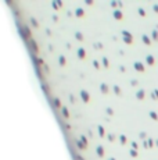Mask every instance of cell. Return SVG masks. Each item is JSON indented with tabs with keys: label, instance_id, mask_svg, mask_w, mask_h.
Instances as JSON below:
<instances>
[{
	"label": "cell",
	"instance_id": "obj_22",
	"mask_svg": "<svg viewBox=\"0 0 158 160\" xmlns=\"http://www.w3.org/2000/svg\"><path fill=\"white\" fill-rule=\"evenodd\" d=\"M151 97L154 100L158 99V89H152V91H151Z\"/></svg>",
	"mask_w": 158,
	"mask_h": 160
},
{
	"label": "cell",
	"instance_id": "obj_39",
	"mask_svg": "<svg viewBox=\"0 0 158 160\" xmlns=\"http://www.w3.org/2000/svg\"><path fill=\"white\" fill-rule=\"evenodd\" d=\"M137 148H139V145H137L136 142H132V149H134V150H137Z\"/></svg>",
	"mask_w": 158,
	"mask_h": 160
},
{
	"label": "cell",
	"instance_id": "obj_16",
	"mask_svg": "<svg viewBox=\"0 0 158 160\" xmlns=\"http://www.w3.org/2000/svg\"><path fill=\"white\" fill-rule=\"evenodd\" d=\"M61 113H63V117L64 118H68L69 117V112L67 107H61Z\"/></svg>",
	"mask_w": 158,
	"mask_h": 160
},
{
	"label": "cell",
	"instance_id": "obj_21",
	"mask_svg": "<svg viewBox=\"0 0 158 160\" xmlns=\"http://www.w3.org/2000/svg\"><path fill=\"white\" fill-rule=\"evenodd\" d=\"M29 43H31V47L33 49V51L36 53V51H38V45H36V42H35L33 39H31V40H29Z\"/></svg>",
	"mask_w": 158,
	"mask_h": 160
},
{
	"label": "cell",
	"instance_id": "obj_42",
	"mask_svg": "<svg viewBox=\"0 0 158 160\" xmlns=\"http://www.w3.org/2000/svg\"><path fill=\"white\" fill-rule=\"evenodd\" d=\"M116 6H118V2H115V0L111 2V7H116Z\"/></svg>",
	"mask_w": 158,
	"mask_h": 160
},
{
	"label": "cell",
	"instance_id": "obj_36",
	"mask_svg": "<svg viewBox=\"0 0 158 160\" xmlns=\"http://www.w3.org/2000/svg\"><path fill=\"white\" fill-rule=\"evenodd\" d=\"M137 84H139V81H137V79H132V81H130V85H132V86H136Z\"/></svg>",
	"mask_w": 158,
	"mask_h": 160
},
{
	"label": "cell",
	"instance_id": "obj_48",
	"mask_svg": "<svg viewBox=\"0 0 158 160\" xmlns=\"http://www.w3.org/2000/svg\"><path fill=\"white\" fill-rule=\"evenodd\" d=\"M46 33H47V35H51V31L47 28V29H46Z\"/></svg>",
	"mask_w": 158,
	"mask_h": 160
},
{
	"label": "cell",
	"instance_id": "obj_34",
	"mask_svg": "<svg viewBox=\"0 0 158 160\" xmlns=\"http://www.w3.org/2000/svg\"><path fill=\"white\" fill-rule=\"evenodd\" d=\"M137 11H139V14H140L141 17H144V15H146V11H144V10L141 9V7H139V10H137Z\"/></svg>",
	"mask_w": 158,
	"mask_h": 160
},
{
	"label": "cell",
	"instance_id": "obj_37",
	"mask_svg": "<svg viewBox=\"0 0 158 160\" xmlns=\"http://www.w3.org/2000/svg\"><path fill=\"white\" fill-rule=\"evenodd\" d=\"M103 47V43H94V49H101Z\"/></svg>",
	"mask_w": 158,
	"mask_h": 160
},
{
	"label": "cell",
	"instance_id": "obj_2",
	"mask_svg": "<svg viewBox=\"0 0 158 160\" xmlns=\"http://www.w3.org/2000/svg\"><path fill=\"white\" fill-rule=\"evenodd\" d=\"M21 36L24 39H31V29L27 27V25H22V29H21Z\"/></svg>",
	"mask_w": 158,
	"mask_h": 160
},
{
	"label": "cell",
	"instance_id": "obj_44",
	"mask_svg": "<svg viewBox=\"0 0 158 160\" xmlns=\"http://www.w3.org/2000/svg\"><path fill=\"white\" fill-rule=\"evenodd\" d=\"M42 88H43V89H45V91H46V92H47V91H49V86H47V85H42Z\"/></svg>",
	"mask_w": 158,
	"mask_h": 160
},
{
	"label": "cell",
	"instance_id": "obj_47",
	"mask_svg": "<svg viewBox=\"0 0 158 160\" xmlns=\"http://www.w3.org/2000/svg\"><path fill=\"white\" fill-rule=\"evenodd\" d=\"M118 6H119L121 9H122V7H123V3H122V2H118Z\"/></svg>",
	"mask_w": 158,
	"mask_h": 160
},
{
	"label": "cell",
	"instance_id": "obj_32",
	"mask_svg": "<svg viewBox=\"0 0 158 160\" xmlns=\"http://www.w3.org/2000/svg\"><path fill=\"white\" fill-rule=\"evenodd\" d=\"M105 113H107L108 116H112L114 114V110L111 109V107H107V109H105Z\"/></svg>",
	"mask_w": 158,
	"mask_h": 160
},
{
	"label": "cell",
	"instance_id": "obj_6",
	"mask_svg": "<svg viewBox=\"0 0 158 160\" xmlns=\"http://www.w3.org/2000/svg\"><path fill=\"white\" fill-rule=\"evenodd\" d=\"M144 97H146V92H144V89H139V91L136 92V99L144 100Z\"/></svg>",
	"mask_w": 158,
	"mask_h": 160
},
{
	"label": "cell",
	"instance_id": "obj_50",
	"mask_svg": "<svg viewBox=\"0 0 158 160\" xmlns=\"http://www.w3.org/2000/svg\"><path fill=\"white\" fill-rule=\"evenodd\" d=\"M108 160H115V159H114V157H110V159H108Z\"/></svg>",
	"mask_w": 158,
	"mask_h": 160
},
{
	"label": "cell",
	"instance_id": "obj_31",
	"mask_svg": "<svg viewBox=\"0 0 158 160\" xmlns=\"http://www.w3.org/2000/svg\"><path fill=\"white\" fill-rule=\"evenodd\" d=\"M129 154H130L132 157H137V150H134V149H130V152H129Z\"/></svg>",
	"mask_w": 158,
	"mask_h": 160
},
{
	"label": "cell",
	"instance_id": "obj_10",
	"mask_svg": "<svg viewBox=\"0 0 158 160\" xmlns=\"http://www.w3.org/2000/svg\"><path fill=\"white\" fill-rule=\"evenodd\" d=\"M100 91H101L103 93H108V91H110V88H108V85H107V84L101 82V84H100Z\"/></svg>",
	"mask_w": 158,
	"mask_h": 160
},
{
	"label": "cell",
	"instance_id": "obj_8",
	"mask_svg": "<svg viewBox=\"0 0 158 160\" xmlns=\"http://www.w3.org/2000/svg\"><path fill=\"white\" fill-rule=\"evenodd\" d=\"M51 6H53V9L58 10L61 6H63V2H61V0H53V2H51Z\"/></svg>",
	"mask_w": 158,
	"mask_h": 160
},
{
	"label": "cell",
	"instance_id": "obj_43",
	"mask_svg": "<svg viewBox=\"0 0 158 160\" xmlns=\"http://www.w3.org/2000/svg\"><path fill=\"white\" fill-rule=\"evenodd\" d=\"M152 9H154V11H155V13H158V3H157V4H154V6H152Z\"/></svg>",
	"mask_w": 158,
	"mask_h": 160
},
{
	"label": "cell",
	"instance_id": "obj_46",
	"mask_svg": "<svg viewBox=\"0 0 158 160\" xmlns=\"http://www.w3.org/2000/svg\"><path fill=\"white\" fill-rule=\"evenodd\" d=\"M119 71H122V73H125V67H123V66H121V67H119Z\"/></svg>",
	"mask_w": 158,
	"mask_h": 160
},
{
	"label": "cell",
	"instance_id": "obj_7",
	"mask_svg": "<svg viewBox=\"0 0 158 160\" xmlns=\"http://www.w3.org/2000/svg\"><path fill=\"white\" fill-rule=\"evenodd\" d=\"M146 63L148 64V66H154V64H155L154 56H152V55H148V56H147V57H146Z\"/></svg>",
	"mask_w": 158,
	"mask_h": 160
},
{
	"label": "cell",
	"instance_id": "obj_38",
	"mask_svg": "<svg viewBox=\"0 0 158 160\" xmlns=\"http://www.w3.org/2000/svg\"><path fill=\"white\" fill-rule=\"evenodd\" d=\"M143 148L150 149V146H148V142H147V139H146V141H143Z\"/></svg>",
	"mask_w": 158,
	"mask_h": 160
},
{
	"label": "cell",
	"instance_id": "obj_18",
	"mask_svg": "<svg viewBox=\"0 0 158 160\" xmlns=\"http://www.w3.org/2000/svg\"><path fill=\"white\" fill-rule=\"evenodd\" d=\"M151 39L155 40V42H158V29H154L151 32Z\"/></svg>",
	"mask_w": 158,
	"mask_h": 160
},
{
	"label": "cell",
	"instance_id": "obj_19",
	"mask_svg": "<svg viewBox=\"0 0 158 160\" xmlns=\"http://www.w3.org/2000/svg\"><path fill=\"white\" fill-rule=\"evenodd\" d=\"M97 131H98V135H100V136H104L105 135V130H104V127H103V125H98Z\"/></svg>",
	"mask_w": 158,
	"mask_h": 160
},
{
	"label": "cell",
	"instance_id": "obj_24",
	"mask_svg": "<svg viewBox=\"0 0 158 160\" xmlns=\"http://www.w3.org/2000/svg\"><path fill=\"white\" fill-rule=\"evenodd\" d=\"M148 116H150V118H152V120H155V121L158 120V114H157L155 112H150Z\"/></svg>",
	"mask_w": 158,
	"mask_h": 160
},
{
	"label": "cell",
	"instance_id": "obj_11",
	"mask_svg": "<svg viewBox=\"0 0 158 160\" xmlns=\"http://www.w3.org/2000/svg\"><path fill=\"white\" fill-rule=\"evenodd\" d=\"M96 153H97L100 157H103V156H104V148H103L101 145H98L97 148H96Z\"/></svg>",
	"mask_w": 158,
	"mask_h": 160
},
{
	"label": "cell",
	"instance_id": "obj_49",
	"mask_svg": "<svg viewBox=\"0 0 158 160\" xmlns=\"http://www.w3.org/2000/svg\"><path fill=\"white\" fill-rule=\"evenodd\" d=\"M155 146L158 148V139H155Z\"/></svg>",
	"mask_w": 158,
	"mask_h": 160
},
{
	"label": "cell",
	"instance_id": "obj_30",
	"mask_svg": "<svg viewBox=\"0 0 158 160\" xmlns=\"http://www.w3.org/2000/svg\"><path fill=\"white\" fill-rule=\"evenodd\" d=\"M146 136H147V134L144 132V131H141V132L139 134V138H140V139H143V141H146Z\"/></svg>",
	"mask_w": 158,
	"mask_h": 160
},
{
	"label": "cell",
	"instance_id": "obj_14",
	"mask_svg": "<svg viewBox=\"0 0 158 160\" xmlns=\"http://www.w3.org/2000/svg\"><path fill=\"white\" fill-rule=\"evenodd\" d=\"M76 146H78V149H81V150H85V149H86V145H85L81 139H78L76 141Z\"/></svg>",
	"mask_w": 158,
	"mask_h": 160
},
{
	"label": "cell",
	"instance_id": "obj_15",
	"mask_svg": "<svg viewBox=\"0 0 158 160\" xmlns=\"http://www.w3.org/2000/svg\"><path fill=\"white\" fill-rule=\"evenodd\" d=\"M112 91H114V93L118 95V96H119V95H122V91H121V88L118 86V85H114V86H112Z\"/></svg>",
	"mask_w": 158,
	"mask_h": 160
},
{
	"label": "cell",
	"instance_id": "obj_4",
	"mask_svg": "<svg viewBox=\"0 0 158 160\" xmlns=\"http://www.w3.org/2000/svg\"><path fill=\"white\" fill-rule=\"evenodd\" d=\"M133 68L136 70V71H139V73H144V64L141 63V61H134Z\"/></svg>",
	"mask_w": 158,
	"mask_h": 160
},
{
	"label": "cell",
	"instance_id": "obj_27",
	"mask_svg": "<svg viewBox=\"0 0 158 160\" xmlns=\"http://www.w3.org/2000/svg\"><path fill=\"white\" fill-rule=\"evenodd\" d=\"M31 24H32V25H33V27H35V28H38V27H39V22L36 21V18H33V17H32V18H31Z\"/></svg>",
	"mask_w": 158,
	"mask_h": 160
},
{
	"label": "cell",
	"instance_id": "obj_3",
	"mask_svg": "<svg viewBox=\"0 0 158 160\" xmlns=\"http://www.w3.org/2000/svg\"><path fill=\"white\" fill-rule=\"evenodd\" d=\"M79 95H81V99L83 100L85 103H89L90 102V95L87 91H85V89H82L81 92H79Z\"/></svg>",
	"mask_w": 158,
	"mask_h": 160
},
{
	"label": "cell",
	"instance_id": "obj_5",
	"mask_svg": "<svg viewBox=\"0 0 158 160\" xmlns=\"http://www.w3.org/2000/svg\"><path fill=\"white\" fill-rule=\"evenodd\" d=\"M112 15H114V18H115V20H122L123 18V13H122V10H119V9L114 10Z\"/></svg>",
	"mask_w": 158,
	"mask_h": 160
},
{
	"label": "cell",
	"instance_id": "obj_26",
	"mask_svg": "<svg viewBox=\"0 0 158 160\" xmlns=\"http://www.w3.org/2000/svg\"><path fill=\"white\" fill-rule=\"evenodd\" d=\"M119 141H121V143H122V145H125L128 139H126V136H125V135H122V134H121V135H119Z\"/></svg>",
	"mask_w": 158,
	"mask_h": 160
},
{
	"label": "cell",
	"instance_id": "obj_41",
	"mask_svg": "<svg viewBox=\"0 0 158 160\" xmlns=\"http://www.w3.org/2000/svg\"><path fill=\"white\" fill-rule=\"evenodd\" d=\"M85 4H87V6H92L93 2H92V0H85Z\"/></svg>",
	"mask_w": 158,
	"mask_h": 160
},
{
	"label": "cell",
	"instance_id": "obj_17",
	"mask_svg": "<svg viewBox=\"0 0 158 160\" xmlns=\"http://www.w3.org/2000/svg\"><path fill=\"white\" fill-rule=\"evenodd\" d=\"M83 14H85V11H83V9H81V7L75 10V15H76V17H83Z\"/></svg>",
	"mask_w": 158,
	"mask_h": 160
},
{
	"label": "cell",
	"instance_id": "obj_1",
	"mask_svg": "<svg viewBox=\"0 0 158 160\" xmlns=\"http://www.w3.org/2000/svg\"><path fill=\"white\" fill-rule=\"evenodd\" d=\"M122 39L126 45H130V43H133V35L129 31H122Z\"/></svg>",
	"mask_w": 158,
	"mask_h": 160
},
{
	"label": "cell",
	"instance_id": "obj_29",
	"mask_svg": "<svg viewBox=\"0 0 158 160\" xmlns=\"http://www.w3.org/2000/svg\"><path fill=\"white\" fill-rule=\"evenodd\" d=\"M107 139H108L110 142H114V141H115V135H114V134H108V135H107Z\"/></svg>",
	"mask_w": 158,
	"mask_h": 160
},
{
	"label": "cell",
	"instance_id": "obj_9",
	"mask_svg": "<svg viewBox=\"0 0 158 160\" xmlns=\"http://www.w3.org/2000/svg\"><path fill=\"white\" fill-rule=\"evenodd\" d=\"M78 57L79 59H85L86 57V50L83 47H78Z\"/></svg>",
	"mask_w": 158,
	"mask_h": 160
},
{
	"label": "cell",
	"instance_id": "obj_23",
	"mask_svg": "<svg viewBox=\"0 0 158 160\" xmlns=\"http://www.w3.org/2000/svg\"><path fill=\"white\" fill-rule=\"evenodd\" d=\"M75 38H76L79 42H82V40H83V33H82V32H76V33H75Z\"/></svg>",
	"mask_w": 158,
	"mask_h": 160
},
{
	"label": "cell",
	"instance_id": "obj_40",
	"mask_svg": "<svg viewBox=\"0 0 158 160\" xmlns=\"http://www.w3.org/2000/svg\"><path fill=\"white\" fill-rule=\"evenodd\" d=\"M51 18H53V21H54V22H57V21H58V15L53 14V17H51Z\"/></svg>",
	"mask_w": 158,
	"mask_h": 160
},
{
	"label": "cell",
	"instance_id": "obj_28",
	"mask_svg": "<svg viewBox=\"0 0 158 160\" xmlns=\"http://www.w3.org/2000/svg\"><path fill=\"white\" fill-rule=\"evenodd\" d=\"M79 139H81V141L83 142L85 145H89V142H87V138H86L85 135H81V136H79Z\"/></svg>",
	"mask_w": 158,
	"mask_h": 160
},
{
	"label": "cell",
	"instance_id": "obj_13",
	"mask_svg": "<svg viewBox=\"0 0 158 160\" xmlns=\"http://www.w3.org/2000/svg\"><path fill=\"white\" fill-rule=\"evenodd\" d=\"M53 104H54L56 109H61V102H60L58 97H54V99H53Z\"/></svg>",
	"mask_w": 158,
	"mask_h": 160
},
{
	"label": "cell",
	"instance_id": "obj_45",
	"mask_svg": "<svg viewBox=\"0 0 158 160\" xmlns=\"http://www.w3.org/2000/svg\"><path fill=\"white\" fill-rule=\"evenodd\" d=\"M76 160H85V159L81 156V154H78V156H76Z\"/></svg>",
	"mask_w": 158,
	"mask_h": 160
},
{
	"label": "cell",
	"instance_id": "obj_33",
	"mask_svg": "<svg viewBox=\"0 0 158 160\" xmlns=\"http://www.w3.org/2000/svg\"><path fill=\"white\" fill-rule=\"evenodd\" d=\"M93 66H94V68H96V70L100 68V63H98L97 60H93Z\"/></svg>",
	"mask_w": 158,
	"mask_h": 160
},
{
	"label": "cell",
	"instance_id": "obj_12",
	"mask_svg": "<svg viewBox=\"0 0 158 160\" xmlns=\"http://www.w3.org/2000/svg\"><path fill=\"white\" fill-rule=\"evenodd\" d=\"M141 40H143L144 45H147V46L151 45V39H150V36H147V35H141Z\"/></svg>",
	"mask_w": 158,
	"mask_h": 160
},
{
	"label": "cell",
	"instance_id": "obj_25",
	"mask_svg": "<svg viewBox=\"0 0 158 160\" xmlns=\"http://www.w3.org/2000/svg\"><path fill=\"white\" fill-rule=\"evenodd\" d=\"M101 63H103V66H104V67H110V61H108L107 57H103L101 59Z\"/></svg>",
	"mask_w": 158,
	"mask_h": 160
},
{
	"label": "cell",
	"instance_id": "obj_35",
	"mask_svg": "<svg viewBox=\"0 0 158 160\" xmlns=\"http://www.w3.org/2000/svg\"><path fill=\"white\" fill-rule=\"evenodd\" d=\"M147 142H148V146H150V148H152V146H154V141H152L151 138L147 139Z\"/></svg>",
	"mask_w": 158,
	"mask_h": 160
},
{
	"label": "cell",
	"instance_id": "obj_20",
	"mask_svg": "<svg viewBox=\"0 0 158 160\" xmlns=\"http://www.w3.org/2000/svg\"><path fill=\"white\" fill-rule=\"evenodd\" d=\"M58 64H60V66H65V64H67L65 56H60V57H58Z\"/></svg>",
	"mask_w": 158,
	"mask_h": 160
}]
</instances>
